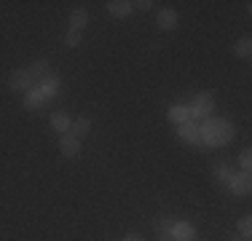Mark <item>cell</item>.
Returning a JSON list of instances; mask_svg holds the SVG:
<instances>
[{
  "label": "cell",
  "instance_id": "cell-6",
  "mask_svg": "<svg viewBox=\"0 0 252 241\" xmlns=\"http://www.w3.org/2000/svg\"><path fill=\"white\" fill-rule=\"evenodd\" d=\"M59 153L64 155V158H78V153H81V140L73 137L67 131V134L59 137Z\"/></svg>",
  "mask_w": 252,
  "mask_h": 241
},
{
  "label": "cell",
  "instance_id": "cell-14",
  "mask_svg": "<svg viewBox=\"0 0 252 241\" xmlns=\"http://www.w3.org/2000/svg\"><path fill=\"white\" fill-rule=\"evenodd\" d=\"M89 131H92V120H89V118H75L73 126H70V134L78 137V140H83Z\"/></svg>",
  "mask_w": 252,
  "mask_h": 241
},
{
  "label": "cell",
  "instance_id": "cell-10",
  "mask_svg": "<svg viewBox=\"0 0 252 241\" xmlns=\"http://www.w3.org/2000/svg\"><path fill=\"white\" fill-rule=\"evenodd\" d=\"M70 126H73V118H70L64 110L51 113V129L57 131V134H67V131H70Z\"/></svg>",
  "mask_w": 252,
  "mask_h": 241
},
{
  "label": "cell",
  "instance_id": "cell-5",
  "mask_svg": "<svg viewBox=\"0 0 252 241\" xmlns=\"http://www.w3.org/2000/svg\"><path fill=\"white\" fill-rule=\"evenodd\" d=\"M169 236H172V241H196V228L185 220H177V222H172Z\"/></svg>",
  "mask_w": 252,
  "mask_h": 241
},
{
  "label": "cell",
  "instance_id": "cell-12",
  "mask_svg": "<svg viewBox=\"0 0 252 241\" xmlns=\"http://www.w3.org/2000/svg\"><path fill=\"white\" fill-rule=\"evenodd\" d=\"M156 22H158L161 30H175L177 27V11L172 8H161L158 16H156Z\"/></svg>",
  "mask_w": 252,
  "mask_h": 241
},
{
  "label": "cell",
  "instance_id": "cell-23",
  "mask_svg": "<svg viewBox=\"0 0 252 241\" xmlns=\"http://www.w3.org/2000/svg\"><path fill=\"white\" fill-rule=\"evenodd\" d=\"M124 241H145V239H142V236H137V233H129V236H126Z\"/></svg>",
  "mask_w": 252,
  "mask_h": 241
},
{
  "label": "cell",
  "instance_id": "cell-3",
  "mask_svg": "<svg viewBox=\"0 0 252 241\" xmlns=\"http://www.w3.org/2000/svg\"><path fill=\"white\" fill-rule=\"evenodd\" d=\"M185 107H188V118L190 120L209 118V113L215 110V96L209 94V91H201V94H196L193 102H190V105H185Z\"/></svg>",
  "mask_w": 252,
  "mask_h": 241
},
{
  "label": "cell",
  "instance_id": "cell-16",
  "mask_svg": "<svg viewBox=\"0 0 252 241\" xmlns=\"http://www.w3.org/2000/svg\"><path fill=\"white\" fill-rule=\"evenodd\" d=\"M166 116H169V120H172V123H177V126L185 123V120H190L188 118V107H185V105H172Z\"/></svg>",
  "mask_w": 252,
  "mask_h": 241
},
{
  "label": "cell",
  "instance_id": "cell-19",
  "mask_svg": "<svg viewBox=\"0 0 252 241\" xmlns=\"http://www.w3.org/2000/svg\"><path fill=\"white\" fill-rule=\"evenodd\" d=\"M239 166H242V172L250 174V166H252V153H250V148H244L242 153H239Z\"/></svg>",
  "mask_w": 252,
  "mask_h": 241
},
{
  "label": "cell",
  "instance_id": "cell-21",
  "mask_svg": "<svg viewBox=\"0 0 252 241\" xmlns=\"http://www.w3.org/2000/svg\"><path fill=\"white\" fill-rule=\"evenodd\" d=\"M252 217H242V222H239V233H242V239H250L252 236Z\"/></svg>",
  "mask_w": 252,
  "mask_h": 241
},
{
  "label": "cell",
  "instance_id": "cell-8",
  "mask_svg": "<svg viewBox=\"0 0 252 241\" xmlns=\"http://www.w3.org/2000/svg\"><path fill=\"white\" fill-rule=\"evenodd\" d=\"M8 89H11V91H30V89H32V83H30V75H27V67H19V70L11 72Z\"/></svg>",
  "mask_w": 252,
  "mask_h": 241
},
{
  "label": "cell",
  "instance_id": "cell-4",
  "mask_svg": "<svg viewBox=\"0 0 252 241\" xmlns=\"http://www.w3.org/2000/svg\"><path fill=\"white\" fill-rule=\"evenodd\" d=\"M228 190L233 193V196H250V190H252V180H250V174L247 172H233L231 174V180H228Z\"/></svg>",
  "mask_w": 252,
  "mask_h": 241
},
{
  "label": "cell",
  "instance_id": "cell-20",
  "mask_svg": "<svg viewBox=\"0 0 252 241\" xmlns=\"http://www.w3.org/2000/svg\"><path fill=\"white\" fill-rule=\"evenodd\" d=\"M75 46H81V32L67 30V32H64V48H75Z\"/></svg>",
  "mask_w": 252,
  "mask_h": 241
},
{
  "label": "cell",
  "instance_id": "cell-24",
  "mask_svg": "<svg viewBox=\"0 0 252 241\" xmlns=\"http://www.w3.org/2000/svg\"><path fill=\"white\" fill-rule=\"evenodd\" d=\"M233 241H247V239H233Z\"/></svg>",
  "mask_w": 252,
  "mask_h": 241
},
{
  "label": "cell",
  "instance_id": "cell-1",
  "mask_svg": "<svg viewBox=\"0 0 252 241\" xmlns=\"http://www.w3.org/2000/svg\"><path fill=\"white\" fill-rule=\"evenodd\" d=\"M236 129L228 118H204V123L199 126V142L207 148H223L233 140Z\"/></svg>",
  "mask_w": 252,
  "mask_h": 241
},
{
  "label": "cell",
  "instance_id": "cell-13",
  "mask_svg": "<svg viewBox=\"0 0 252 241\" xmlns=\"http://www.w3.org/2000/svg\"><path fill=\"white\" fill-rule=\"evenodd\" d=\"M86 24H89V11L86 8H75L73 14H70V30H73V32H81Z\"/></svg>",
  "mask_w": 252,
  "mask_h": 241
},
{
  "label": "cell",
  "instance_id": "cell-11",
  "mask_svg": "<svg viewBox=\"0 0 252 241\" xmlns=\"http://www.w3.org/2000/svg\"><path fill=\"white\" fill-rule=\"evenodd\" d=\"M107 14H110L113 19H126V16L131 14V3L129 0H110V3H107Z\"/></svg>",
  "mask_w": 252,
  "mask_h": 241
},
{
  "label": "cell",
  "instance_id": "cell-17",
  "mask_svg": "<svg viewBox=\"0 0 252 241\" xmlns=\"http://www.w3.org/2000/svg\"><path fill=\"white\" fill-rule=\"evenodd\" d=\"M252 54V40L250 38H242L239 43H233V57H250Z\"/></svg>",
  "mask_w": 252,
  "mask_h": 241
},
{
  "label": "cell",
  "instance_id": "cell-7",
  "mask_svg": "<svg viewBox=\"0 0 252 241\" xmlns=\"http://www.w3.org/2000/svg\"><path fill=\"white\" fill-rule=\"evenodd\" d=\"M177 137L185 145H199V123L196 120H185L177 126Z\"/></svg>",
  "mask_w": 252,
  "mask_h": 241
},
{
  "label": "cell",
  "instance_id": "cell-18",
  "mask_svg": "<svg viewBox=\"0 0 252 241\" xmlns=\"http://www.w3.org/2000/svg\"><path fill=\"white\" fill-rule=\"evenodd\" d=\"M231 166L228 164H218L215 166V177H218V182H223V185H228V180H231Z\"/></svg>",
  "mask_w": 252,
  "mask_h": 241
},
{
  "label": "cell",
  "instance_id": "cell-15",
  "mask_svg": "<svg viewBox=\"0 0 252 241\" xmlns=\"http://www.w3.org/2000/svg\"><path fill=\"white\" fill-rule=\"evenodd\" d=\"M156 228V236H158V241H172L169 231H172V220H166V217H158V220L153 222Z\"/></svg>",
  "mask_w": 252,
  "mask_h": 241
},
{
  "label": "cell",
  "instance_id": "cell-9",
  "mask_svg": "<svg viewBox=\"0 0 252 241\" xmlns=\"http://www.w3.org/2000/svg\"><path fill=\"white\" fill-rule=\"evenodd\" d=\"M27 75H30V83H40L46 75H51V64H49V59H38V62H32L27 67Z\"/></svg>",
  "mask_w": 252,
  "mask_h": 241
},
{
  "label": "cell",
  "instance_id": "cell-2",
  "mask_svg": "<svg viewBox=\"0 0 252 241\" xmlns=\"http://www.w3.org/2000/svg\"><path fill=\"white\" fill-rule=\"evenodd\" d=\"M59 86H62L59 75H46L43 81L35 83L30 91H25V99H22V105H25L27 110H38V107H43L49 99H54V96H57Z\"/></svg>",
  "mask_w": 252,
  "mask_h": 241
},
{
  "label": "cell",
  "instance_id": "cell-22",
  "mask_svg": "<svg viewBox=\"0 0 252 241\" xmlns=\"http://www.w3.org/2000/svg\"><path fill=\"white\" fill-rule=\"evenodd\" d=\"M153 0H137V3H131V8H140V11H151L153 8Z\"/></svg>",
  "mask_w": 252,
  "mask_h": 241
}]
</instances>
